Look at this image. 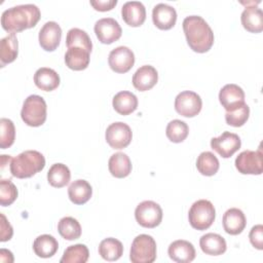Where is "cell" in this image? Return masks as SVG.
Wrapping results in <instances>:
<instances>
[{
    "label": "cell",
    "instance_id": "obj_1",
    "mask_svg": "<svg viewBox=\"0 0 263 263\" xmlns=\"http://www.w3.org/2000/svg\"><path fill=\"white\" fill-rule=\"evenodd\" d=\"M40 16V9L34 4L16 5L3 11L1 25L5 31L14 34L35 27Z\"/></svg>",
    "mask_w": 263,
    "mask_h": 263
},
{
    "label": "cell",
    "instance_id": "obj_2",
    "mask_svg": "<svg viewBox=\"0 0 263 263\" xmlns=\"http://www.w3.org/2000/svg\"><path fill=\"white\" fill-rule=\"evenodd\" d=\"M183 30L190 48L199 53L206 52L214 44V33L199 15H189L183 21Z\"/></svg>",
    "mask_w": 263,
    "mask_h": 263
},
{
    "label": "cell",
    "instance_id": "obj_3",
    "mask_svg": "<svg viewBox=\"0 0 263 263\" xmlns=\"http://www.w3.org/2000/svg\"><path fill=\"white\" fill-rule=\"evenodd\" d=\"M45 166L44 156L36 150H27L10 160V173L18 179L30 178Z\"/></svg>",
    "mask_w": 263,
    "mask_h": 263
},
{
    "label": "cell",
    "instance_id": "obj_4",
    "mask_svg": "<svg viewBox=\"0 0 263 263\" xmlns=\"http://www.w3.org/2000/svg\"><path fill=\"white\" fill-rule=\"evenodd\" d=\"M46 103L42 97L31 95L23 104L22 119L29 126H40L46 120Z\"/></svg>",
    "mask_w": 263,
    "mask_h": 263
},
{
    "label": "cell",
    "instance_id": "obj_5",
    "mask_svg": "<svg viewBox=\"0 0 263 263\" xmlns=\"http://www.w3.org/2000/svg\"><path fill=\"white\" fill-rule=\"evenodd\" d=\"M216 217V211L213 203L206 199L195 201L188 213L190 225L197 230H205L212 226Z\"/></svg>",
    "mask_w": 263,
    "mask_h": 263
},
{
    "label": "cell",
    "instance_id": "obj_6",
    "mask_svg": "<svg viewBox=\"0 0 263 263\" xmlns=\"http://www.w3.org/2000/svg\"><path fill=\"white\" fill-rule=\"evenodd\" d=\"M129 259L133 263H152L156 259V242L151 235L140 234L132 242Z\"/></svg>",
    "mask_w": 263,
    "mask_h": 263
},
{
    "label": "cell",
    "instance_id": "obj_7",
    "mask_svg": "<svg viewBox=\"0 0 263 263\" xmlns=\"http://www.w3.org/2000/svg\"><path fill=\"white\" fill-rule=\"evenodd\" d=\"M137 222L145 228H154L162 220V210L158 203L152 200H145L138 204L135 211Z\"/></svg>",
    "mask_w": 263,
    "mask_h": 263
},
{
    "label": "cell",
    "instance_id": "obj_8",
    "mask_svg": "<svg viewBox=\"0 0 263 263\" xmlns=\"http://www.w3.org/2000/svg\"><path fill=\"white\" fill-rule=\"evenodd\" d=\"M236 170L243 175H261L263 172V153L261 147L257 151L246 150L235 159Z\"/></svg>",
    "mask_w": 263,
    "mask_h": 263
},
{
    "label": "cell",
    "instance_id": "obj_9",
    "mask_svg": "<svg viewBox=\"0 0 263 263\" xmlns=\"http://www.w3.org/2000/svg\"><path fill=\"white\" fill-rule=\"evenodd\" d=\"M201 107V98L191 90H184L175 99V109L184 117H193L197 115L200 112Z\"/></svg>",
    "mask_w": 263,
    "mask_h": 263
},
{
    "label": "cell",
    "instance_id": "obj_10",
    "mask_svg": "<svg viewBox=\"0 0 263 263\" xmlns=\"http://www.w3.org/2000/svg\"><path fill=\"white\" fill-rule=\"evenodd\" d=\"M106 141L113 149H122L129 145L133 134L130 127L123 122L111 123L106 129Z\"/></svg>",
    "mask_w": 263,
    "mask_h": 263
},
{
    "label": "cell",
    "instance_id": "obj_11",
    "mask_svg": "<svg viewBox=\"0 0 263 263\" xmlns=\"http://www.w3.org/2000/svg\"><path fill=\"white\" fill-rule=\"evenodd\" d=\"M241 145L240 138L233 133L224 132L221 136L211 140V147L223 158L231 157Z\"/></svg>",
    "mask_w": 263,
    "mask_h": 263
},
{
    "label": "cell",
    "instance_id": "obj_12",
    "mask_svg": "<svg viewBox=\"0 0 263 263\" xmlns=\"http://www.w3.org/2000/svg\"><path fill=\"white\" fill-rule=\"evenodd\" d=\"M95 33L104 44H111L121 37L122 30L118 22L112 17H104L96 22Z\"/></svg>",
    "mask_w": 263,
    "mask_h": 263
},
{
    "label": "cell",
    "instance_id": "obj_13",
    "mask_svg": "<svg viewBox=\"0 0 263 263\" xmlns=\"http://www.w3.org/2000/svg\"><path fill=\"white\" fill-rule=\"evenodd\" d=\"M108 63L114 72L126 73L135 64V54L128 47L118 46L110 51Z\"/></svg>",
    "mask_w": 263,
    "mask_h": 263
},
{
    "label": "cell",
    "instance_id": "obj_14",
    "mask_svg": "<svg viewBox=\"0 0 263 263\" xmlns=\"http://www.w3.org/2000/svg\"><path fill=\"white\" fill-rule=\"evenodd\" d=\"M219 101L226 112L233 111L245 104V91L237 84H226L219 92Z\"/></svg>",
    "mask_w": 263,
    "mask_h": 263
},
{
    "label": "cell",
    "instance_id": "obj_15",
    "mask_svg": "<svg viewBox=\"0 0 263 263\" xmlns=\"http://www.w3.org/2000/svg\"><path fill=\"white\" fill-rule=\"evenodd\" d=\"M39 44L46 51H53L58 48L61 38L62 29L55 22H47L39 31Z\"/></svg>",
    "mask_w": 263,
    "mask_h": 263
},
{
    "label": "cell",
    "instance_id": "obj_16",
    "mask_svg": "<svg viewBox=\"0 0 263 263\" xmlns=\"http://www.w3.org/2000/svg\"><path fill=\"white\" fill-rule=\"evenodd\" d=\"M152 20L154 25L160 30L173 28L177 21L176 9L165 3H158L152 10Z\"/></svg>",
    "mask_w": 263,
    "mask_h": 263
},
{
    "label": "cell",
    "instance_id": "obj_17",
    "mask_svg": "<svg viewBox=\"0 0 263 263\" xmlns=\"http://www.w3.org/2000/svg\"><path fill=\"white\" fill-rule=\"evenodd\" d=\"M223 228L231 235H237L243 231L247 225V219L241 210L237 208H231L227 210L223 215Z\"/></svg>",
    "mask_w": 263,
    "mask_h": 263
},
{
    "label": "cell",
    "instance_id": "obj_18",
    "mask_svg": "<svg viewBox=\"0 0 263 263\" xmlns=\"http://www.w3.org/2000/svg\"><path fill=\"white\" fill-rule=\"evenodd\" d=\"M170 258L178 263H189L195 258V249L193 245L187 240L179 239L173 241L167 250Z\"/></svg>",
    "mask_w": 263,
    "mask_h": 263
},
{
    "label": "cell",
    "instance_id": "obj_19",
    "mask_svg": "<svg viewBox=\"0 0 263 263\" xmlns=\"http://www.w3.org/2000/svg\"><path fill=\"white\" fill-rule=\"evenodd\" d=\"M121 15L128 26L139 27L146 20V8L140 1H128L123 4Z\"/></svg>",
    "mask_w": 263,
    "mask_h": 263
},
{
    "label": "cell",
    "instance_id": "obj_20",
    "mask_svg": "<svg viewBox=\"0 0 263 263\" xmlns=\"http://www.w3.org/2000/svg\"><path fill=\"white\" fill-rule=\"evenodd\" d=\"M158 80L156 69L150 65L140 67L133 76V85L140 91L151 89Z\"/></svg>",
    "mask_w": 263,
    "mask_h": 263
},
{
    "label": "cell",
    "instance_id": "obj_21",
    "mask_svg": "<svg viewBox=\"0 0 263 263\" xmlns=\"http://www.w3.org/2000/svg\"><path fill=\"white\" fill-rule=\"evenodd\" d=\"M242 27L251 33H259L263 30V12L255 5H248L240 16Z\"/></svg>",
    "mask_w": 263,
    "mask_h": 263
},
{
    "label": "cell",
    "instance_id": "obj_22",
    "mask_svg": "<svg viewBox=\"0 0 263 263\" xmlns=\"http://www.w3.org/2000/svg\"><path fill=\"white\" fill-rule=\"evenodd\" d=\"M199 246L201 251L211 256H219L226 252L227 245L221 235L217 233H206L199 239Z\"/></svg>",
    "mask_w": 263,
    "mask_h": 263
},
{
    "label": "cell",
    "instance_id": "obj_23",
    "mask_svg": "<svg viewBox=\"0 0 263 263\" xmlns=\"http://www.w3.org/2000/svg\"><path fill=\"white\" fill-rule=\"evenodd\" d=\"M34 82L36 86L44 91H51L60 85V76L51 68H39L34 74Z\"/></svg>",
    "mask_w": 263,
    "mask_h": 263
},
{
    "label": "cell",
    "instance_id": "obj_24",
    "mask_svg": "<svg viewBox=\"0 0 263 263\" xmlns=\"http://www.w3.org/2000/svg\"><path fill=\"white\" fill-rule=\"evenodd\" d=\"M89 53L87 50L81 47L68 48L65 53L66 66L75 71H81L87 68L89 64Z\"/></svg>",
    "mask_w": 263,
    "mask_h": 263
},
{
    "label": "cell",
    "instance_id": "obj_25",
    "mask_svg": "<svg viewBox=\"0 0 263 263\" xmlns=\"http://www.w3.org/2000/svg\"><path fill=\"white\" fill-rule=\"evenodd\" d=\"M92 194L90 184L85 180H76L72 182L68 188L70 200L75 204H83L87 202Z\"/></svg>",
    "mask_w": 263,
    "mask_h": 263
},
{
    "label": "cell",
    "instance_id": "obj_26",
    "mask_svg": "<svg viewBox=\"0 0 263 263\" xmlns=\"http://www.w3.org/2000/svg\"><path fill=\"white\" fill-rule=\"evenodd\" d=\"M108 167L113 177L121 179L127 177L132 172V162L125 153L117 152L110 157Z\"/></svg>",
    "mask_w": 263,
    "mask_h": 263
},
{
    "label": "cell",
    "instance_id": "obj_27",
    "mask_svg": "<svg viewBox=\"0 0 263 263\" xmlns=\"http://www.w3.org/2000/svg\"><path fill=\"white\" fill-rule=\"evenodd\" d=\"M113 108L121 115L133 113L138 107V98L130 91H119L113 98Z\"/></svg>",
    "mask_w": 263,
    "mask_h": 263
},
{
    "label": "cell",
    "instance_id": "obj_28",
    "mask_svg": "<svg viewBox=\"0 0 263 263\" xmlns=\"http://www.w3.org/2000/svg\"><path fill=\"white\" fill-rule=\"evenodd\" d=\"M18 42L15 34L11 33L0 40V62L1 67L13 62L18 52Z\"/></svg>",
    "mask_w": 263,
    "mask_h": 263
},
{
    "label": "cell",
    "instance_id": "obj_29",
    "mask_svg": "<svg viewBox=\"0 0 263 263\" xmlns=\"http://www.w3.org/2000/svg\"><path fill=\"white\" fill-rule=\"evenodd\" d=\"M59 249L58 240L49 234L39 235L33 243V250L35 254L40 258L52 257Z\"/></svg>",
    "mask_w": 263,
    "mask_h": 263
},
{
    "label": "cell",
    "instance_id": "obj_30",
    "mask_svg": "<svg viewBox=\"0 0 263 263\" xmlns=\"http://www.w3.org/2000/svg\"><path fill=\"white\" fill-rule=\"evenodd\" d=\"M99 254L107 261H116L123 254V246L118 239L108 237L100 242Z\"/></svg>",
    "mask_w": 263,
    "mask_h": 263
},
{
    "label": "cell",
    "instance_id": "obj_31",
    "mask_svg": "<svg viewBox=\"0 0 263 263\" xmlns=\"http://www.w3.org/2000/svg\"><path fill=\"white\" fill-rule=\"evenodd\" d=\"M71 179L69 167L63 163H54L50 166L47 173L48 183L55 188H62L68 185Z\"/></svg>",
    "mask_w": 263,
    "mask_h": 263
},
{
    "label": "cell",
    "instance_id": "obj_32",
    "mask_svg": "<svg viewBox=\"0 0 263 263\" xmlns=\"http://www.w3.org/2000/svg\"><path fill=\"white\" fill-rule=\"evenodd\" d=\"M66 44L68 48L81 47L88 52H90L92 49V43L88 34L78 28H72L68 31L66 37Z\"/></svg>",
    "mask_w": 263,
    "mask_h": 263
},
{
    "label": "cell",
    "instance_id": "obj_33",
    "mask_svg": "<svg viewBox=\"0 0 263 263\" xmlns=\"http://www.w3.org/2000/svg\"><path fill=\"white\" fill-rule=\"evenodd\" d=\"M58 230L62 237L67 240H74L81 235V226L73 217H64L59 221Z\"/></svg>",
    "mask_w": 263,
    "mask_h": 263
},
{
    "label": "cell",
    "instance_id": "obj_34",
    "mask_svg": "<svg viewBox=\"0 0 263 263\" xmlns=\"http://www.w3.org/2000/svg\"><path fill=\"white\" fill-rule=\"evenodd\" d=\"M220 163L216 155L210 151H204L199 154L196 160V167L203 176H214L219 170Z\"/></svg>",
    "mask_w": 263,
    "mask_h": 263
},
{
    "label": "cell",
    "instance_id": "obj_35",
    "mask_svg": "<svg viewBox=\"0 0 263 263\" xmlns=\"http://www.w3.org/2000/svg\"><path fill=\"white\" fill-rule=\"evenodd\" d=\"M89 257L88 249L85 245L77 243L68 247L63 257L61 258V263H85Z\"/></svg>",
    "mask_w": 263,
    "mask_h": 263
},
{
    "label": "cell",
    "instance_id": "obj_36",
    "mask_svg": "<svg viewBox=\"0 0 263 263\" xmlns=\"http://www.w3.org/2000/svg\"><path fill=\"white\" fill-rule=\"evenodd\" d=\"M189 134V127L186 122L174 119L172 120L165 129V135L167 139L174 143H181L183 142Z\"/></svg>",
    "mask_w": 263,
    "mask_h": 263
},
{
    "label": "cell",
    "instance_id": "obj_37",
    "mask_svg": "<svg viewBox=\"0 0 263 263\" xmlns=\"http://www.w3.org/2000/svg\"><path fill=\"white\" fill-rule=\"evenodd\" d=\"M249 116H250V108L245 103L239 108L230 112H226L225 120L227 124L234 127H238L243 125L247 122V120L249 119Z\"/></svg>",
    "mask_w": 263,
    "mask_h": 263
},
{
    "label": "cell",
    "instance_id": "obj_38",
    "mask_svg": "<svg viewBox=\"0 0 263 263\" xmlns=\"http://www.w3.org/2000/svg\"><path fill=\"white\" fill-rule=\"evenodd\" d=\"M0 126H1L0 147L2 149H6L10 147L14 142L15 127L13 122L8 118H1Z\"/></svg>",
    "mask_w": 263,
    "mask_h": 263
},
{
    "label": "cell",
    "instance_id": "obj_39",
    "mask_svg": "<svg viewBox=\"0 0 263 263\" xmlns=\"http://www.w3.org/2000/svg\"><path fill=\"white\" fill-rule=\"evenodd\" d=\"M17 197V189L10 180L0 181V204L10 205Z\"/></svg>",
    "mask_w": 263,
    "mask_h": 263
},
{
    "label": "cell",
    "instance_id": "obj_40",
    "mask_svg": "<svg viewBox=\"0 0 263 263\" xmlns=\"http://www.w3.org/2000/svg\"><path fill=\"white\" fill-rule=\"evenodd\" d=\"M249 238L253 247H255L258 250H262L263 249V226L261 224H258L252 227L249 234Z\"/></svg>",
    "mask_w": 263,
    "mask_h": 263
},
{
    "label": "cell",
    "instance_id": "obj_41",
    "mask_svg": "<svg viewBox=\"0 0 263 263\" xmlns=\"http://www.w3.org/2000/svg\"><path fill=\"white\" fill-rule=\"evenodd\" d=\"M0 218H1V221H0V229H1L0 240L1 241H6V240H9L12 237L13 229H12L11 225L9 224V222L6 220V218L3 214H0Z\"/></svg>",
    "mask_w": 263,
    "mask_h": 263
},
{
    "label": "cell",
    "instance_id": "obj_42",
    "mask_svg": "<svg viewBox=\"0 0 263 263\" xmlns=\"http://www.w3.org/2000/svg\"><path fill=\"white\" fill-rule=\"evenodd\" d=\"M116 4L117 0H90V5L99 11L111 10Z\"/></svg>",
    "mask_w": 263,
    "mask_h": 263
}]
</instances>
